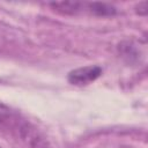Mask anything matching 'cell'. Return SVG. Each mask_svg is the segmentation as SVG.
I'll return each instance as SVG.
<instances>
[{
	"label": "cell",
	"instance_id": "obj_1",
	"mask_svg": "<svg viewBox=\"0 0 148 148\" xmlns=\"http://www.w3.org/2000/svg\"><path fill=\"white\" fill-rule=\"evenodd\" d=\"M0 132L22 148H50L39 131L17 111L0 103Z\"/></svg>",
	"mask_w": 148,
	"mask_h": 148
},
{
	"label": "cell",
	"instance_id": "obj_2",
	"mask_svg": "<svg viewBox=\"0 0 148 148\" xmlns=\"http://www.w3.org/2000/svg\"><path fill=\"white\" fill-rule=\"evenodd\" d=\"M103 69L97 65H89L75 68L68 73L67 80L74 86H87L102 75Z\"/></svg>",
	"mask_w": 148,
	"mask_h": 148
},
{
	"label": "cell",
	"instance_id": "obj_3",
	"mask_svg": "<svg viewBox=\"0 0 148 148\" xmlns=\"http://www.w3.org/2000/svg\"><path fill=\"white\" fill-rule=\"evenodd\" d=\"M118 52H119L120 57L130 65H135V64L140 62L141 52H140L139 47L131 40L121 42L118 46Z\"/></svg>",
	"mask_w": 148,
	"mask_h": 148
},
{
	"label": "cell",
	"instance_id": "obj_4",
	"mask_svg": "<svg viewBox=\"0 0 148 148\" xmlns=\"http://www.w3.org/2000/svg\"><path fill=\"white\" fill-rule=\"evenodd\" d=\"M86 2L77 1H61V2H51L50 6L58 13L66 15H76L84 9Z\"/></svg>",
	"mask_w": 148,
	"mask_h": 148
},
{
	"label": "cell",
	"instance_id": "obj_5",
	"mask_svg": "<svg viewBox=\"0 0 148 148\" xmlns=\"http://www.w3.org/2000/svg\"><path fill=\"white\" fill-rule=\"evenodd\" d=\"M84 9L95 16H113L117 14V8L105 2H86Z\"/></svg>",
	"mask_w": 148,
	"mask_h": 148
},
{
	"label": "cell",
	"instance_id": "obj_6",
	"mask_svg": "<svg viewBox=\"0 0 148 148\" xmlns=\"http://www.w3.org/2000/svg\"><path fill=\"white\" fill-rule=\"evenodd\" d=\"M136 13L139 15H146L147 14V2L143 1V2H140L138 6H136Z\"/></svg>",
	"mask_w": 148,
	"mask_h": 148
}]
</instances>
